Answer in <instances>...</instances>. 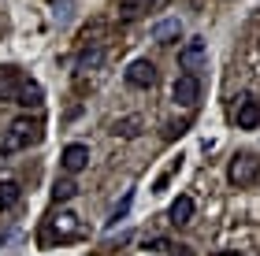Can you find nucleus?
Returning a JSON list of instances; mask_svg holds the SVG:
<instances>
[{
  "label": "nucleus",
  "mask_w": 260,
  "mask_h": 256,
  "mask_svg": "<svg viewBox=\"0 0 260 256\" xmlns=\"http://www.w3.org/2000/svg\"><path fill=\"white\" fill-rule=\"evenodd\" d=\"M101 63H104V49H101V45H93V49L86 45V49L78 52V71H82V75H86V71H97Z\"/></svg>",
  "instance_id": "11"
},
{
  "label": "nucleus",
  "mask_w": 260,
  "mask_h": 256,
  "mask_svg": "<svg viewBox=\"0 0 260 256\" xmlns=\"http://www.w3.org/2000/svg\"><path fill=\"white\" fill-rule=\"evenodd\" d=\"M168 219L175 227H186L193 219V197H179V201L171 204V212H168Z\"/></svg>",
  "instance_id": "10"
},
{
  "label": "nucleus",
  "mask_w": 260,
  "mask_h": 256,
  "mask_svg": "<svg viewBox=\"0 0 260 256\" xmlns=\"http://www.w3.org/2000/svg\"><path fill=\"white\" fill-rule=\"evenodd\" d=\"M41 100H45L41 86L26 78V86H22V93H19V100H15V104H22V108H41Z\"/></svg>",
  "instance_id": "13"
},
{
  "label": "nucleus",
  "mask_w": 260,
  "mask_h": 256,
  "mask_svg": "<svg viewBox=\"0 0 260 256\" xmlns=\"http://www.w3.org/2000/svg\"><path fill=\"white\" fill-rule=\"evenodd\" d=\"M234 119H238L242 130H256L260 126V100H253L249 93L238 100V112H234Z\"/></svg>",
  "instance_id": "6"
},
{
  "label": "nucleus",
  "mask_w": 260,
  "mask_h": 256,
  "mask_svg": "<svg viewBox=\"0 0 260 256\" xmlns=\"http://www.w3.org/2000/svg\"><path fill=\"white\" fill-rule=\"evenodd\" d=\"M171 97L179 108H193V104L201 100V82H197V75H179L175 78V86H171Z\"/></svg>",
  "instance_id": "4"
},
{
  "label": "nucleus",
  "mask_w": 260,
  "mask_h": 256,
  "mask_svg": "<svg viewBox=\"0 0 260 256\" xmlns=\"http://www.w3.org/2000/svg\"><path fill=\"white\" fill-rule=\"evenodd\" d=\"M19 197H22L19 182H11V178H0V212L15 208V204H19Z\"/></svg>",
  "instance_id": "12"
},
{
  "label": "nucleus",
  "mask_w": 260,
  "mask_h": 256,
  "mask_svg": "<svg viewBox=\"0 0 260 256\" xmlns=\"http://www.w3.org/2000/svg\"><path fill=\"white\" fill-rule=\"evenodd\" d=\"M216 256H238V252H216Z\"/></svg>",
  "instance_id": "18"
},
{
  "label": "nucleus",
  "mask_w": 260,
  "mask_h": 256,
  "mask_svg": "<svg viewBox=\"0 0 260 256\" xmlns=\"http://www.w3.org/2000/svg\"><path fill=\"white\" fill-rule=\"evenodd\" d=\"M126 82L134 86V89H149L152 82H156V67H152L149 60H134L126 67Z\"/></svg>",
  "instance_id": "5"
},
{
  "label": "nucleus",
  "mask_w": 260,
  "mask_h": 256,
  "mask_svg": "<svg viewBox=\"0 0 260 256\" xmlns=\"http://www.w3.org/2000/svg\"><path fill=\"white\" fill-rule=\"evenodd\" d=\"M205 63H208V45L201 41V38H190V41L179 49V67L193 75V71H201Z\"/></svg>",
  "instance_id": "3"
},
{
  "label": "nucleus",
  "mask_w": 260,
  "mask_h": 256,
  "mask_svg": "<svg viewBox=\"0 0 260 256\" xmlns=\"http://www.w3.org/2000/svg\"><path fill=\"white\" fill-rule=\"evenodd\" d=\"M75 193H78V186L71 182V178H60V182L52 186V201H71Z\"/></svg>",
  "instance_id": "15"
},
{
  "label": "nucleus",
  "mask_w": 260,
  "mask_h": 256,
  "mask_svg": "<svg viewBox=\"0 0 260 256\" xmlns=\"http://www.w3.org/2000/svg\"><path fill=\"white\" fill-rule=\"evenodd\" d=\"M38 141H41V119H34V115H19V119L8 126V137H4V145H0V153L11 156V153L30 149Z\"/></svg>",
  "instance_id": "1"
},
{
  "label": "nucleus",
  "mask_w": 260,
  "mask_h": 256,
  "mask_svg": "<svg viewBox=\"0 0 260 256\" xmlns=\"http://www.w3.org/2000/svg\"><path fill=\"white\" fill-rule=\"evenodd\" d=\"M182 38V22L179 19H164L152 26V41H160V45H171V41H179Z\"/></svg>",
  "instance_id": "9"
},
{
  "label": "nucleus",
  "mask_w": 260,
  "mask_h": 256,
  "mask_svg": "<svg viewBox=\"0 0 260 256\" xmlns=\"http://www.w3.org/2000/svg\"><path fill=\"white\" fill-rule=\"evenodd\" d=\"M67 8H71V0H56V15H60V19H67V15H71Z\"/></svg>",
  "instance_id": "17"
},
{
  "label": "nucleus",
  "mask_w": 260,
  "mask_h": 256,
  "mask_svg": "<svg viewBox=\"0 0 260 256\" xmlns=\"http://www.w3.org/2000/svg\"><path fill=\"white\" fill-rule=\"evenodd\" d=\"M60 164H63L67 174H78L82 167L89 164V149H86V145H78V141H75V145H67V149H63V156H60Z\"/></svg>",
  "instance_id": "8"
},
{
  "label": "nucleus",
  "mask_w": 260,
  "mask_h": 256,
  "mask_svg": "<svg viewBox=\"0 0 260 256\" xmlns=\"http://www.w3.org/2000/svg\"><path fill=\"white\" fill-rule=\"evenodd\" d=\"M112 134H115V137H138V134H141V115H126V119H115Z\"/></svg>",
  "instance_id": "14"
},
{
  "label": "nucleus",
  "mask_w": 260,
  "mask_h": 256,
  "mask_svg": "<svg viewBox=\"0 0 260 256\" xmlns=\"http://www.w3.org/2000/svg\"><path fill=\"white\" fill-rule=\"evenodd\" d=\"M126 208H130V193L123 197V204H119V208H115V212H112V227H115V223H119V219L126 215Z\"/></svg>",
  "instance_id": "16"
},
{
  "label": "nucleus",
  "mask_w": 260,
  "mask_h": 256,
  "mask_svg": "<svg viewBox=\"0 0 260 256\" xmlns=\"http://www.w3.org/2000/svg\"><path fill=\"white\" fill-rule=\"evenodd\" d=\"M227 178L238 186V190H242V186H256V182H260V160H256L253 153H238V156L231 160Z\"/></svg>",
  "instance_id": "2"
},
{
  "label": "nucleus",
  "mask_w": 260,
  "mask_h": 256,
  "mask_svg": "<svg viewBox=\"0 0 260 256\" xmlns=\"http://www.w3.org/2000/svg\"><path fill=\"white\" fill-rule=\"evenodd\" d=\"M22 86H26V78H22L15 67H8V71L0 75V100H4V104H15L19 93H22Z\"/></svg>",
  "instance_id": "7"
}]
</instances>
